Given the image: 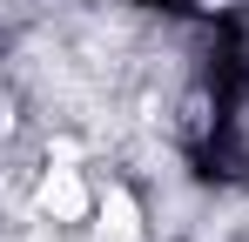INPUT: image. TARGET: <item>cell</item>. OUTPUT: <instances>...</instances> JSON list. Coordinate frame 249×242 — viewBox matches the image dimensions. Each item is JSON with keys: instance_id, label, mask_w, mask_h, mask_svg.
I'll return each mask as SVG.
<instances>
[{"instance_id": "1", "label": "cell", "mask_w": 249, "mask_h": 242, "mask_svg": "<svg viewBox=\"0 0 249 242\" xmlns=\"http://www.w3.org/2000/svg\"><path fill=\"white\" fill-rule=\"evenodd\" d=\"M34 208H41L47 222H81L88 208H94V195H88V182H81V168H74V161H47L41 189H34Z\"/></svg>"}, {"instance_id": "2", "label": "cell", "mask_w": 249, "mask_h": 242, "mask_svg": "<svg viewBox=\"0 0 249 242\" xmlns=\"http://www.w3.org/2000/svg\"><path fill=\"white\" fill-rule=\"evenodd\" d=\"M101 236L108 242H142V215H135L128 189H108L101 195Z\"/></svg>"}]
</instances>
